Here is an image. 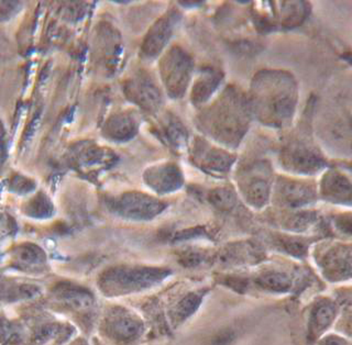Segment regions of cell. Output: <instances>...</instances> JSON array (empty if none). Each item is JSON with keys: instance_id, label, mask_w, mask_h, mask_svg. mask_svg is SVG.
Listing matches in <instances>:
<instances>
[{"instance_id": "cell-1", "label": "cell", "mask_w": 352, "mask_h": 345, "mask_svg": "<svg viewBox=\"0 0 352 345\" xmlns=\"http://www.w3.org/2000/svg\"><path fill=\"white\" fill-rule=\"evenodd\" d=\"M315 113L317 137L328 146L352 153V80L329 91Z\"/></svg>"}, {"instance_id": "cell-2", "label": "cell", "mask_w": 352, "mask_h": 345, "mask_svg": "<svg viewBox=\"0 0 352 345\" xmlns=\"http://www.w3.org/2000/svg\"><path fill=\"white\" fill-rule=\"evenodd\" d=\"M258 115L267 124L284 126L291 122L298 102L294 77L282 71H267L256 82Z\"/></svg>"}, {"instance_id": "cell-3", "label": "cell", "mask_w": 352, "mask_h": 345, "mask_svg": "<svg viewBox=\"0 0 352 345\" xmlns=\"http://www.w3.org/2000/svg\"><path fill=\"white\" fill-rule=\"evenodd\" d=\"M283 162L292 172L302 175H314L322 172L326 166L322 152L307 139H298L291 143L284 150Z\"/></svg>"}, {"instance_id": "cell-4", "label": "cell", "mask_w": 352, "mask_h": 345, "mask_svg": "<svg viewBox=\"0 0 352 345\" xmlns=\"http://www.w3.org/2000/svg\"><path fill=\"white\" fill-rule=\"evenodd\" d=\"M319 265L328 280H342L352 277V244H333L319 260Z\"/></svg>"}, {"instance_id": "cell-5", "label": "cell", "mask_w": 352, "mask_h": 345, "mask_svg": "<svg viewBox=\"0 0 352 345\" xmlns=\"http://www.w3.org/2000/svg\"><path fill=\"white\" fill-rule=\"evenodd\" d=\"M319 192L333 203H352V181L344 172L331 168L322 175Z\"/></svg>"}, {"instance_id": "cell-6", "label": "cell", "mask_w": 352, "mask_h": 345, "mask_svg": "<svg viewBox=\"0 0 352 345\" xmlns=\"http://www.w3.org/2000/svg\"><path fill=\"white\" fill-rule=\"evenodd\" d=\"M316 197V190L311 183L289 179H284L278 183V200L289 208H300L313 203Z\"/></svg>"}, {"instance_id": "cell-7", "label": "cell", "mask_w": 352, "mask_h": 345, "mask_svg": "<svg viewBox=\"0 0 352 345\" xmlns=\"http://www.w3.org/2000/svg\"><path fill=\"white\" fill-rule=\"evenodd\" d=\"M55 296L74 309H86L93 304L91 293L84 288L69 284H60L54 289Z\"/></svg>"}, {"instance_id": "cell-8", "label": "cell", "mask_w": 352, "mask_h": 345, "mask_svg": "<svg viewBox=\"0 0 352 345\" xmlns=\"http://www.w3.org/2000/svg\"><path fill=\"white\" fill-rule=\"evenodd\" d=\"M40 293V288L30 284L16 285V284H3L0 285V302H12L16 300L36 298Z\"/></svg>"}, {"instance_id": "cell-9", "label": "cell", "mask_w": 352, "mask_h": 345, "mask_svg": "<svg viewBox=\"0 0 352 345\" xmlns=\"http://www.w3.org/2000/svg\"><path fill=\"white\" fill-rule=\"evenodd\" d=\"M14 256L16 263L28 269L41 265L45 260V254L41 247H36V244H21L14 249Z\"/></svg>"}, {"instance_id": "cell-10", "label": "cell", "mask_w": 352, "mask_h": 345, "mask_svg": "<svg viewBox=\"0 0 352 345\" xmlns=\"http://www.w3.org/2000/svg\"><path fill=\"white\" fill-rule=\"evenodd\" d=\"M336 317V307L333 304L326 302L317 306L311 315V331L316 335L322 333L333 324Z\"/></svg>"}, {"instance_id": "cell-11", "label": "cell", "mask_w": 352, "mask_h": 345, "mask_svg": "<svg viewBox=\"0 0 352 345\" xmlns=\"http://www.w3.org/2000/svg\"><path fill=\"white\" fill-rule=\"evenodd\" d=\"M113 335L121 340H129L137 337L141 332V324L133 319L121 317L116 319L111 326Z\"/></svg>"}, {"instance_id": "cell-12", "label": "cell", "mask_w": 352, "mask_h": 345, "mask_svg": "<svg viewBox=\"0 0 352 345\" xmlns=\"http://www.w3.org/2000/svg\"><path fill=\"white\" fill-rule=\"evenodd\" d=\"M256 282L261 287L274 291H285L292 286L291 280L282 273H267L262 275L258 277Z\"/></svg>"}, {"instance_id": "cell-13", "label": "cell", "mask_w": 352, "mask_h": 345, "mask_svg": "<svg viewBox=\"0 0 352 345\" xmlns=\"http://www.w3.org/2000/svg\"><path fill=\"white\" fill-rule=\"evenodd\" d=\"M52 210V205L50 200L42 194H38L36 197L33 198L25 208L27 214L34 218H47L51 216Z\"/></svg>"}, {"instance_id": "cell-14", "label": "cell", "mask_w": 352, "mask_h": 345, "mask_svg": "<svg viewBox=\"0 0 352 345\" xmlns=\"http://www.w3.org/2000/svg\"><path fill=\"white\" fill-rule=\"evenodd\" d=\"M318 219L316 212L314 211H302L292 216L287 222L289 229L294 231L307 230L308 227L315 223Z\"/></svg>"}, {"instance_id": "cell-15", "label": "cell", "mask_w": 352, "mask_h": 345, "mask_svg": "<svg viewBox=\"0 0 352 345\" xmlns=\"http://www.w3.org/2000/svg\"><path fill=\"white\" fill-rule=\"evenodd\" d=\"M333 225L341 234L352 238V212H341L333 216Z\"/></svg>"}, {"instance_id": "cell-16", "label": "cell", "mask_w": 352, "mask_h": 345, "mask_svg": "<svg viewBox=\"0 0 352 345\" xmlns=\"http://www.w3.org/2000/svg\"><path fill=\"white\" fill-rule=\"evenodd\" d=\"M34 183L29 178L23 176H16L11 183V189L18 194H28L34 189Z\"/></svg>"}, {"instance_id": "cell-17", "label": "cell", "mask_w": 352, "mask_h": 345, "mask_svg": "<svg viewBox=\"0 0 352 345\" xmlns=\"http://www.w3.org/2000/svg\"><path fill=\"white\" fill-rule=\"evenodd\" d=\"M282 247L285 249V251L293 255L305 254L306 249H307L305 243H302L298 240H293V238L282 240Z\"/></svg>"}, {"instance_id": "cell-18", "label": "cell", "mask_w": 352, "mask_h": 345, "mask_svg": "<svg viewBox=\"0 0 352 345\" xmlns=\"http://www.w3.org/2000/svg\"><path fill=\"white\" fill-rule=\"evenodd\" d=\"M198 304H199V298H198L197 296L192 295V296L187 297V298H185L184 300L179 304V315H181L182 317H187V315L195 311L196 308L198 307Z\"/></svg>"}, {"instance_id": "cell-19", "label": "cell", "mask_w": 352, "mask_h": 345, "mask_svg": "<svg viewBox=\"0 0 352 345\" xmlns=\"http://www.w3.org/2000/svg\"><path fill=\"white\" fill-rule=\"evenodd\" d=\"M58 331H60V326L56 324H47L38 331L36 340L40 343L47 342V340L58 335Z\"/></svg>"}, {"instance_id": "cell-20", "label": "cell", "mask_w": 352, "mask_h": 345, "mask_svg": "<svg viewBox=\"0 0 352 345\" xmlns=\"http://www.w3.org/2000/svg\"><path fill=\"white\" fill-rule=\"evenodd\" d=\"M12 335V328L8 321L0 319V342H6Z\"/></svg>"}, {"instance_id": "cell-21", "label": "cell", "mask_w": 352, "mask_h": 345, "mask_svg": "<svg viewBox=\"0 0 352 345\" xmlns=\"http://www.w3.org/2000/svg\"><path fill=\"white\" fill-rule=\"evenodd\" d=\"M6 159V141L5 131L3 126L0 124V165L3 164Z\"/></svg>"}, {"instance_id": "cell-22", "label": "cell", "mask_w": 352, "mask_h": 345, "mask_svg": "<svg viewBox=\"0 0 352 345\" xmlns=\"http://www.w3.org/2000/svg\"><path fill=\"white\" fill-rule=\"evenodd\" d=\"M322 345H348V343L337 335H330L322 341Z\"/></svg>"}, {"instance_id": "cell-23", "label": "cell", "mask_w": 352, "mask_h": 345, "mask_svg": "<svg viewBox=\"0 0 352 345\" xmlns=\"http://www.w3.org/2000/svg\"><path fill=\"white\" fill-rule=\"evenodd\" d=\"M344 58L346 62L352 64V52L344 53Z\"/></svg>"}, {"instance_id": "cell-24", "label": "cell", "mask_w": 352, "mask_h": 345, "mask_svg": "<svg viewBox=\"0 0 352 345\" xmlns=\"http://www.w3.org/2000/svg\"><path fill=\"white\" fill-rule=\"evenodd\" d=\"M346 302H349V304H352V293H350L349 296H348Z\"/></svg>"}, {"instance_id": "cell-25", "label": "cell", "mask_w": 352, "mask_h": 345, "mask_svg": "<svg viewBox=\"0 0 352 345\" xmlns=\"http://www.w3.org/2000/svg\"><path fill=\"white\" fill-rule=\"evenodd\" d=\"M349 332L352 335V319H351V320H350V322H349Z\"/></svg>"}]
</instances>
